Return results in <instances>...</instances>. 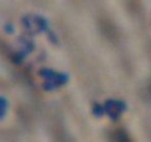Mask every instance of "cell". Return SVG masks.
I'll list each match as a JSON object with an SVG mask.
<instances>
[{
	"instance_id": "1",
	"label": "cell",
	"mask_w": 151,
	"mask_h": 142,
	"mask_svg": "<svg viewBox=\"0 0 151 142\" xmlns=\"http://www.w3.org/2000/svg\"><path fill=\"white\" fill-rule=\"evenodd\" d=\"M101 31L104 32L106 36L110 39L112 38H115L117 39V30H116V27L114 26V24L110 21L109 19H104V18H101Z\"/></svg>"
},
{
	"instance_id": "2",
	"label": "cell",
	"mask_w": 151,
	"mask_h": 142,
	"mask_svg": "<svg viewBox=\"0 0 151 142\" xmlns=\"http://www.w3.org/2000/svg\"><path fill=\"white\" fill-rule=\"evenodd\" d=\"M110 142H132L123 130H115L110 134Z\"/></svg>"
}]
</instances>
